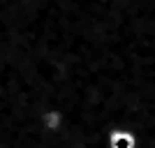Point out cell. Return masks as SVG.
I'll return each mask as SVG.
<instances>
[{
    "mask_svg": "<svg viewBox=\"0 0 155 148\" xmlns=\"http://www.w3.org/2000/svg\"><path fill=\"white\" fill-rule=\"evenodd\" d=\"M65 123H67L65 111L56 109V107L44 109V111H42V116H39V125H42V130H44V132H49V134H58L60 130L65 127Z\"/></svg>",
    "mask_w": 155,
    "mask_h": 148,
    "instance_id": "1",
    "label": "cell"
},
{
    "mask_svg": "<svg viewBox=\"0 0 155 148\" xmlns=\"http://www.w3.org/2000/svg\"><path fill=\"white\" fill-rule=\"evenodd\" d=\"M107 146L109 148H139V136L132 130H111L107 136Z\"/></svg>",
    "mask_w": 155,
    "mask_h": 148,
    "instance_id": "2",
    "label": "cell"
}]
</instances>
